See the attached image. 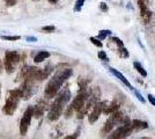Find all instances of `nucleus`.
Here are the masks:
<instances>
[{
  "label": "nucleus",
  "mask_w": 155,
  "mask_h": 139,
  "mask_svg": "<svg viewBox=\"0 0 155 139\" xmlns=\"http://www.w3.org/2000/svg\"><path fill=\"white\" fill-rule=\"evenodd\" d=\"M139 139H153V138H150V137H142V138H139Z\"/></svg>",
  "instance_id": "nucleus-33"
},
{
  "label": "nucleus",
  "mask_w": 155,
  "mask_h": 139,
  "mask_svg": "<svg viewBox=\"0 0 155 139\" xmlns=\"http://www.w3.org/2000/svg\"><path fill=\"white\" fill-rule=\"evenodd\" d=\"M86 1H87V0H77L73 11H74V12H80V11L82 9V6H84V4L86 2Z\"/></svg>",
  "instance_id": "nucleus-20"
},
{
  "label": "nucleus",
  "mask_w": 155,
  "mask_h": 139,
  "mask_svg": "<svg viewBox=\"0 0 155 139\" xmlns=\"http://www.w3.org/2000/svg\"><path fill=\"white\" fill-rule=\"evenodd\" d=\"M109 35H111V30H109V29H104V30H101V31L98 33L97 40L103 41V40H105V37H108Z\"/></svg>",
  "instance_id": "nucleus-19"
},
{
  "label": "nucleus",
  "mask_w": 155,
  "mask_h": 139,
  "mask_svg": "<svg viewBox=\"0 0 155 139\" xmlns=\"http://www.w3.org/2000/svg\"><path fill=\"white\" fill-rule=\"evenodd\" d=\"M36 84H37V82H35V81L29 80V79L22 80V84H21V86L19 87L20 92H21V96H22V100H29L32 95L36 93V91H37Z\"/></svg>",
  "instance_id": "nucleus-9"
},
{
  "label": "nucleus",
  "mask_w": 155,
  "mask_h": 139,
  "mask_svg": "<svg viewBox=\"0 0 155 139\" xmlns=\"http://www.w3.org/2000/svg\"><path fill=\"white\" fill-rule=\"evenodd\" d=\"M101 11L102 12H107L108 11V5L105 2H101Z\"/></svg>",
  "instance_id": "nucleus-29"
},
{
  "label": "nucleus",
  "mask_w": 155,
  "mask_h": 139,
  "mask_svg": "<svg viewBox=\"0 0 155 139\" xmlns=\"http://www.w3.org/2000/svg\"><path fill=\"white\" fill-rule=\"evenodd\" d=\"M5 2H6L7 6L12 7V6H14V5H16L18 0H5Z\"/></svg>",
  "instance_id": "nucleus-27"
},
{
  "label": "nucleus",
  "mask_w": 155,
  "mask_h": 139,
  "mask_svg": "<svg viewBox=\"0 0 155 139\" xmlns=\"http://www.w3.org/2000/svg\"><path fill=\"white\" fill-rule=\"evenodd\" d=\"M138 5L140 8V15H141L142 21L148 25L152 19V12L148 7V0H138Z\"/></svg>",
  "instance_id": "nucleus-11"
},
{
  "label": "nucleus",
  "mask_w": 155,
  "mask_h": 139,
  "mask_svg": "<svg viewBox=\"0 0 155 139\" xmlns=\"http://www.w3.org/2000/svg\"><path fill=\"white\" fill-rule=\"evenodd\" d=\"M89 40H91V42L93 43V44H94V45L98 46V48H102V46H103V43H102V42H101L100 40H97L96 37H91Z\"/></svg>",
  "instance_id": "nucleus-22"
},
{
  "label": "nucleus",
  "mask_w": 155,
  "mask_h": 139,
  "mask_svg": "<svg viewBox=\"0 0 155 139\" xmlns=\"http://www.w3.org/2000/svg\"><path fill=\"white\" fill-rule=\"evenodd\" d=\"M109 71H110V73H111V74H114V75H115L117 79L120 81V82H123L124 85L127 87V88H130L131 91H133V87H132V85L130 84L129 80H127L126 78H125V77H124V74H122V73L119 72V71H117L116 68H112V67H110Z\"/></svg>",
  "instance_id": "nucleus-15"
},
{
  "label": "nucleus",
  "mask_w": 155,
  "mask_h": 139,
  "mask_svg": "<svg viewBox=\"0 0 155 139\" xmlns=\"http://www.w3.org/2000/svg\"><path fill=\"white\" fill-rule=\"evenodd\" d=\"M34 117V107L29 106L25 110V113L21 117V121H20L19 124V130L21 136H26L28 130H29V126L31 124V119Z\"/></svg>",
  "instance_id": "nucleus-8"
},
{
  "label": "nucleus",
  "mask_w": 155,
  "mask_h": 139,
  "mask_svg": "<svg viewBox=\"0 0 155 139\" xmlns=\"http://www.w3.org/2000/svg\"><path fill=\"white\" fill-rule=\"evenodd\" d=\"M110 43L115 44L117 53H118V56H119L120 58H129L130 53H129V51H127V49L124 46L123 41L120 40V38H118V37H111V38H110Z\"/></svg>",
  "instance_id": "nucleus-13"
},
{
  "label": "nucleus",
  "mask_w": 155,
  "mask_h": 139,
  "mask_svg": "<svg viewBox=\"0 0 155 139\" xmlns=\"http://www.w3.org/2000/svg\"><path fill=\"white\" fill-rule=\"evenodd\" d=\"M130 119L124 115L122 111H116V113L111 114L109 116V118L107 119V122L104 123L103 127L101 129V134L104 136V134H108L110 133L112 130H114V127L116 125H123L125 123H129Z\"/></svg>",
  "instance_id": "nucleus-5"
},
{
  "label": "nucleus",
  "mask_w": 155,
  "mask_h": 139,
  "mask_svg": "<svg viewBox=\"0 0 155 139\" xmlns=\"http://www.w3.org/2000/svg\"><path fill=\"white\" fill-rule=\"evenodd\" d=\"M147 98H148L149 102H150V103H152V104L155 107V96H154V95H152V94H148V96H147Z\"/></svg>",
  "instance_id": "nucleus-28"
},
{
  "label": "nucleus",
  "mask_w": 155,
  "mask_h": 139,
  "mask_svg": "<svg viewBox=\"0 0 155 139\" xmlns=\"http://www.w3.org/2000/svg\"><path fill=\"white\" fill-rule=\"evenodd\" d=\"M105 106V102H97L95 106L91 108V113H89V116H88V121L91 124H94L97 119L100 118L101 114L103 113V108Z\"/></svg>",
  "instance_id": "nucleus-12"
},
{
  "label": "nucleus",
  "mask_w": 155,
  "mask_h": 139,
  "mask_svg": "<svg viewBox=\"0 0 155 139\" xmlns=\"http://www.w3.org/2000/svg\"><path fill=\"white\" fill-rule=\"evenodd\" d=\"M132 132H133V127L130 121L129 123H125L119 127H117L115 131H112L107 139H126L132 134Z\"/></svg>",
  "instance_id": "nucleus-10"
},
{
  "label": "nucleus",
  "mask_w": 155,
  "mask_h": 139,
  "mask_svg": "<svg viewBox=\"0 0 155 139\" xmlns=\"http://www.w3.org/2000/svg\"><path fill=\"white\" fill-rule=\"evenodd\" d=\"M25 59V55L19 51H6L5 59H4V67L7 73H13L21 61Z\"/></svg>",
  "instance_id": "nucleus-7"
},
{
  "label": "nucleus",
  "mask_w": 155,
  "mask_h": 139,
  "mask_svg": "<svg viewBox=\"0 0 155 139\" xmlns=\"http://www.w3.org/2000/svg\"><path fill=\"white\" fill-rule=\"evenodd\" d=\"M50 57V52L49 51H39L37 52V55L34 57V61L36 63V64H39V63H42V61H44L46 58H49Z\"/></svg>",
  "instance_id": "nucleus-17"
},
{
  "label": "nucleus",
  "mask_w": 155,
  "mask_h": 139,
  "mask_svg": "<svg viewBox=\"0 0 155 139\" xmlns=\"http://www.w3.org/2000/svg\"><path fill=\"white\" fill-rule=\"evenodd\" d=\"M78 137H79V131L72 133V134H68V136H66V137L63 139H78Z\"/></svg>",
  "instance_id": "nucleus-26"
},
{
  "label": "nucleus",
  "mask_w": 155,
  "mask_h": 139,
  "mask_svg": "<svg viewBox=\"0 0 155 139\" xmlns=\"http://www.w3.org/2000/svg\"><path fill=\"white\" fill-rule=\"evenodd\" d=\"M32 1H39V0H32Z\"/></svg>",
  "instance_id": "nucleus-35"
},
{
  "label": "nucleus",
  "mask_w": 155,
  "mask_h": 139,
  "mask_svg": "<svg viewBox=\"0 0 155 139\" xmlns=\"http://www.w3.org/2000/svg\"><path fill=\"white\" fill-rule=\"evenodd\" d=\"M42 30L45 31V33H52V31L56 30V27L54 26H44V27H42Z\"/></svg>",
  "instance_id": "nucleus-23"
},
{
  "label": "nucleus",
  "mask_w": 155,
  "mask_h": 139,
  "mask_svg": "<svg viewBox=\"0 0 155 139\" xmlns=\"http://www.w3.org/2000/svg\"><path fill=\"white\" fill-rule=\"evenodd\" d=\"M50 4H57L58 2V0H48Z\"/></svg>",
  "instance_id": "nucleus-31"
},
{
  "label": "nucleus",
  "mask_w": 155,
  "mask_h": 139,
  "mask_svg": "<svg viewBox=\"0 0 155 139\" xmlns=\"http://www.w3.org/2000/svg\"><path fill=\"white\" fill-rule=\"evenodd\" d=\"M1 38L4 41H19L21 37L18 36V35H15V36H11V35H4V36H1Z\"/></svg>",
  "instance_id": "nucleus-21"
},
{
  "label": "nucleus",
  "mask_w": 155,
  "mask_h": 139,
  "mask_svg": "<svg viewBox=\"0 0 155 139\" xmlns=\"http://www.w3.org/2000/svg\"><path fill=\"white\" fill-rule=\"evenodd\" d=\"M27 41H28V42H36L37 38H36V37H32V36H28V37H27Z\"/></svg>",
  "instance_id": "nucleus-30"
},
{
  "label": "nucleus",
  "mask_w": 155,
  "mask_h": 139,
  "mask_svg": "<svg viewBox=\"0 0 155 139\" xmlns=\"http://www.w3.org/2000/svg\"><path fill=\"white\" fill-rule=\"evenodd\" d=\"M53 71V66L51 64L46 65L44 68H39L36 66H29V65H25L23 67L20 68L18 77H16V81H22L25 79L32 80L35 82L37 81H43L46 78L50 77V74Z\"/></svg>",
  "instance_id": "nucleus-3"
},
{
  "label": "nucleus",
  "mask_w": 155,
  "mask_h": 139,
  "mask_svg": "<svg viewBox=\"0 0 155 139\" xmlns=\"http://www.w3.org/2000/svg\"><path fill=\"white\" fill-rule=\"evenodd\" d=\"M0 96H1V84H0Z\"/></svg>",
  "instance_id": "nucleus-34"
},
{
  "label": "nucleus",
  "mask_w": 155,
  "mask_h": 139,
  "mask_svg": "<svg viewBox=\"0 0 155 139\" xmlns=\"http://www.w3.org/2000/svg\"><path fill=\"white\" fill-rule=\"evenodd\" d=\"M2 66H4V65H2V63H1V60H0V72H1V70H2Z\"/></svg>",
  "instance_id": "nucleus-32"
},
{
  "label": "nucleus",
  "mask_w": 155,
  "mask_h": 139,
  "mask_svg": "<svg viewBox=\"0 0 155 139\" xmlns=\"http://www.w3.org/2000/svg\"><path fill=\"white\" fill-rule=\"evenodd\" d=\"M133 66H134V68H136L137 71L141 74L143 78H146V77H147V72H146V70L143 68V66H142L139 61H133Z\"/></svg>",
  "instance_id": "nucleus-18"
},
{
  "label": "nucleus",
  "mask_w": 155,
  "mask_h": 139,
  "mask_svg": "<svg viewBox=\"0 0 155 139\" xmlns=\"http://www.w3.org/2000/svg\"><path fill=\"white\" fill-rule=\"evenodd\" d=\"M133 92H134V94H136V96H137V98H138V100H139L140 102H142V103H143V102H145V99L142 98V95H141V94H140V93L138 92V91H137L136 88H133Z\"/></svg>",
  "instance_id": "nucleus-25"
},
{
  "label": "nucleus",
  "mask_w": 155,
  "mask_h": 139,
  "mask_svg": "<svg viewBox=\"0 0 155 139\" xmlns=\"http://www.w3.org/2000/svg\"><path fill=\"white\" fill-rule=\"evenodd\" d=\"M54 98L56 99L52 102L51 106L49 107V111H48V119L50 122H56L61 116V114L64 113L67 103L71 100V91L68 89V87H65L59 91Z\"/></svg>",
  "instance_id": "nucleus-2"
},
{
  "label": "nucleus",
  "mask_w": 155,
  "mask_h": 139,
  "mask_svg": "<svg viewBox=\"0 0 155 139\" xmlns=\"http://www.w3.org/2000/svg\"><path fill=\"white\" fill-rule=\"evenodd\" d=\"M88 94H89V91H87V89H82L78 93V95L71 102V104L66 107V109H65V117L66 118L72 117L74 114H77L79 110L82 109V107L86 103V100L88 98Z\"/></svg>",
  "instance_id": "nucleus-6"
},
{
  "label": "nucleus",
  "mask_w": 155,
  "mask_h": 139,
  "mask_svg": "<svg viewBox=\"0 0 155 139\" xmlns=\"http://www.w3.org/2000/svg\"><path fill=\"white\" fill-rule=\"evenodd\" d=\"M97 56H98V58H100L101 60H105V61H108V60H109V58H108V56H107L105 51H98Z\"/></svg>",
  "instance_id": "nucleus-24"
},
{
  "label": "nucleus",
  "mask_w": 155,
  "mask_h": 139,
  "mask_svg": "<svg viewBox=\"0 0 155 139\" xmlns=\"http://www.w3.org/2000/svg\"><path fill=\"white\" fill-rule=\"evenodd\" d=\"M131 124L133 127V131H140V130H145L148 127V123L141 119H133L131 121Z\"/></svg>",
  "instance_id": "nucleus-16"
},
{
  "label": "nucleus",
  "mask_w": 155,
  "mask_h": 139,
  "mask_svg": "<svg viewBox=\"0 0 155 139\" xmlns=\"http://www.w3.org/2000/svg\"><path fill=\"white\" fill-rule=\"evenodd\" d=\"M21 100H22V96H21V92H20L19 87L15 88V89L8 91V92H7L5 104H4V108H2L4 114H6L8 116L14 115V113H15L16 109H18V106H19Z\"/></svg>",
  "instance_id": "nucleus-4"
},
{
  "label": "nucleus",
  "mask_w": 155,
  "mask_h": 139,
  "mask_svg": "<svg viewBox=\"0 0 155 139\" xmlns=\"http://www.w3.org/2000/svg\"><path fill=\"white\" fill-rule=\"evenodd\" d=\"M72 74H73V70L71 67H63V68L57 70L56 73L51 77V79L49 80V82L46 84L45 89H44L45 99H53L58 94L65 81L68 79Z\"/></svg>",
  "instance_id": "nucleus-1"
},
{
  "label": "nucleus",
  "mask_w": 155,
  "mask_h": 139,
  "mask_svg": "<svg viewBox=\"0 0 155 139\" xmlns=\"http://www.w3.org/2000/svg\"><path fill=\"white\" fill-rule=\"evenodd\" d=\"M34 107V117L35 118H41L44 114H45L46 109H48V101L46 100H41L36 103V106H32Z\"/></svg>",
  "instance_id": "nucleus-14"
}]
</instances>
